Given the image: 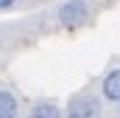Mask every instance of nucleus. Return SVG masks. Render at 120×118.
Returning <instances> with one entry per match:
<instances>
[{
    "mask_svg": "<svg viewBox=\"0 0 120 118\" xmlns=\"http://www.w3.org/2000/svg\"><path fill=\"white\" fill-rule=\"evenodd\" d=\"M101 110H103V104H101L98 96H92V93H78V96H73V98L67 101L64 118H101Z\"/></svg>",
    "mask_w": 120,
    "mask_h": 118,
    "instance_id": "obj_2",
    "label": "nucleus"
},
{
    "mask_svg": "<svg viewBox=\"0 0 120 118\" xmlns=\"http://www.w3.org/2000/svg\"><path fill=\"white\" fill-rule=\"evenodd\" d=\"M14 3H17V0H0V11H8Z\"/></svg>",
    "mask_w": 120,
    "mask_h": 118,
    "instance_id": "obj_6",
    "label": "nucleus"
},
{
    "mask_svg": "<svg viewBox=\"0 0 120 118\" xmlns=\"http://www.w3.org/2000/svg\"><path fill=\"white\" fill-rule=\"evenodd\" d=\"M56 17L67 31H75L90 20V3L87 0H67L56 8Z\"/></svg>",
    "mask_w": 120,
    "mask_h": 118,
    "instance_id": "obj_1",
    "label": "nucleus"
},
{
    "mask_svg": "<svg viewBox=\"0 0 120 118\" xmlns=\"http://www.w3.org/2000/svg\"><path fill=\"white\" fill-rule=\"evenodd\" d=\"M25 118H64V110L56 101H36Z\"/></svg>",
    "mask_w": 120,
    "mask_h": 118,
    "instance_id": "obj_4",
    "label": "nucleus"
},
{
    "mask_svg": "<svg viewBox=\"0 0 120 118\" xmlns=\"http://www.w3.org/2000/svg\"><path fill=\"white\" fill-rule=\"evenodd\" d=\"M0 118H20V101L11 90H0Z\"/></svg>",
    "mask_w": 120,
    "mask_h": 118,
    "instance_id": "obj_5",
    "label": "nucleus"
},
{
    "mask_svg": "<svg viewBox=\"0 0 120 118\" xmlns=\"http://www.w3.org/2000/svg\"><path fill=\"white\" fill-rule=\"evenodd\" d=\"M101 96H103L106 101H117L120 104V67H112V70L103 76V82H101Z\"/></svg>",
    "mask_w": 120,
    "mask_h": 118,
    "instance_id": "obj_3",
    "label": "nucleus"
}]
</instances>
